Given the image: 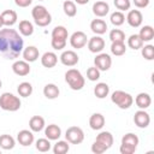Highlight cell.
<instances>
[{
    "label": "cell",
    "mask_w": 154,
    "mask_h": 154,
    "mask_svg": "<svg viewBox=\"0 0 154 154\" xmlns=\"http://www.w3.org/2000/svg\"><path fill=\"white\" fill-rule=\"evenodd\" d=\"M23 48L24 41L17 30L10 26L0 29V54L4 58L13 60L19 57Z\"/></svg>",
    "instance_id": "cell-1"
},
{
    "label": "cell",
    "mask_w": 154,
    "mask_h": 154,
    "mask_svg": "<svg viewBox=\"0 0 154 154\" xmlns=\"http://www.w3.org/2000/svg\"><path fill=\"white\" fill-rule=\"evenodd\" d=\"M31 16H32V19H34L35 24L41 26V28H45V26L49 25L51 22H52V16L43 5H36L31 10Z\"/></svg>",
    "instance_id": "cell-2"
},
{
    "label": "cell",
    "mask_w": 154,
    "mask_h": 154,
    "mask_svg": "<svg viewBox=\"0 0 154 154\" xmlns=\"http://www.w3.org/2000/svg\"><path fill=\"white\" fill-rule=\"evenodd\" d=\"M20 99L12 93H2L0 95V108L7 112H16L20 108Z\"/></svg>",
    "instance_id": "cell-3"
},
{
    "label": "cell",
    "mask_w": 154,
    "mask_h": 154,
    "mask_svg": "<svg viewBox=\"0 0 154 154\" xmlns=\"http://www.w3.org/2000/svg\"><path fill=\"white\" fill-rule=\"evenodd\" d=\"M65 82L72 90H81L85 84L83 75L77 69H70L65 72Z\"/></svg>",
    "instance_id": "cell-4"
},
{
    "label": "cell",
    "mask_w": 154,
    "mask_h": 154,
    "mask_svg": "<svg viewBox=\"0 0 154 154\" xmlns=\"http://www.w3.org/2000/svg\"><path fill=\"white\" fill-rule=\"evenodd\" d=\"M111 101L118 106L119 108L122 109H128L132 106L134 103V97L126 93V91H123V90H116L112 93L111 95Z\"/></svg>",
    "instance_id": "cell-5"
},
{
    "label": "cell",
    "mask_w": 154,
    "mask_h": 154,
    "mask_svg": "<svg viewBox=\"0 0 154 154\" xmlns=\"http://www.w3.org/2000/svg\"><path fill=\"white\" fill-rule=\"evenodd\" d=\"M138 142H140V140H138L137 135H135L132 132L125 134L122 138V144H120L119 152L122 154H134L137 149Z\"/></svg>",
    "instance_id": "cell-6"
},
{
    "label": "cell",
    "mask_w": 154,
    "mask_h": 154,
    "mask_svg": "<svg viewBox=\"0 0 154 154\" xmlns=\"http://www.w3.org/2000/svg\"><path fill=\"white\" fill-rule=\"evenodd\" d=\"M65 138L71 144H81L84 141V132L78 126H70L65 132Z\"/></svg>",
    "instance_id": "cell-7"
},
{
    "label": "cell",
    "mask_w": 154,
    "mask_h": 154,
    "mask_svg": "<svg viewBox=\"0 0 154 154\" xmlns=\"http://www.w3.org/2000/svg\"><path fill=\"white\" fill-rule=\"evenodd\" d=\"M94 66L100 71H107L112 66V58L107 53H97L94 59Z\"/></svg>",
    "instance_id": "cell-8"
},
{
    "label": "cell",
    "mask_w": 154,
    "mask_h": 154,
    "mask_svg": "<svg viewBox=\"0 0 154 154\" xmlns=\"http://www.w3.org/2000/svg\"><path fill=\"white\" fill-rule=\"evenodd\" d=\"M87 42H88V37L87 34L83 31H75L70 36V45L72 48L81 49L87 45Z\"/></svg>",
    "instance_id": "cell-9"
},
{
    "label": "cell",
    "mask_w": 154,
    "mask_h": 154,
    "mask_svg": "<svg viewBox=\"0 0 154 154\" xmlns=\"http://www.w3.org/2000/svg\"><path fill=\"white\" fill-rule=\"evenodd\" d=\"M87 46H88V49L91 52V53H101L105 48V40L100 36V35H96V36H93L88 40L87 42Z\"/></svg>",
    "instance_id": "cell-10"
},
{
    "label": "cell",
    "mask_w": 154,
    "mask_h": 154,
    "mask_svg": "<svg viewBox=\"0 0 154 154\" xmlns=\"http://www.w3.org/2000/svg\"><path fill=\"white\" fill-rule=\"evenodd\" d=\"M134 123L140 129H146L150 124V116L144 109H138L134 116Z\"/></svg>",
    "instance_id": "cell-11"
},
{
    "label": "cell",
    "mask_w": 154,
    "mask_h": 154,
    "mask_svg": "<svg viewBox=\"0 0 154 154\" xmlns=\"http://www.w3.org/2000/svg\"><path fill=\"white\" fill-rule=\"evenodd\" d=\"M78 60H79V58H78L77 53L75 51H71V49L64 51L61 53V55H60L61 64L65 65V66H69V67H72V66L77 65L78 64Z\"/></svg>",
    "instance_id": "cell-12"
},
{
    "label": "cell",
    "mask_w": 154,
    "mask_h": 154,
    "mask_svg": "<svg viewBox=\"0 0 154 154\" xmlns=\"http://www.w3.org/2000/svg\"><path fill=\"white\" fill-rule=\"evenodd\" d=\"M30 65L28 61H25L24 59L23 60H16L13 64H12V71L17 75V76H20V77H24L26 75L30 73Z\"/></svg>",
    "instance_id": "cell-13"
},
{
    "label": "cell",
    "mask_w": 154,
    "mask_h": 154,
    "mask_svg": "<svg viewBox=\"0 0 154 154\" xmlns=\"http://www.w3.org/2000/svg\"><path fill=\"white\" fill-rule=\"evenodd\" d=\"M125 19L130 26L138 28V26H141V24L143 22V16H142L141 11H138V10H130Z\"/></svg>",
    "instance_id": "cell-14"
},
{
    "label": "cell",
    "mask_w": 154,
    "mask_h": 154,
    "mask_svg": "<svg viewBox=\"0 0 154 154\" xmlns=\"http://www.w3.org/2000/svg\"><path fill=\"white\" fill-rule=\"evenodd\" d=\"M17 141L23 147H29L34 143V134L31 130H20L17 134Z\"/></svg>",
    "instance_id": "cell-15"
},
{
    "label": "cell",
    "mask_w": 154,
    "mask_h": 154,
    "mask_svg": "<svg viewBox=\"0 0 154 154\" xmlns=\"http://www.w3.org/2000/svg\"><path fill=\"white\" fill-rule=\"evenodd\" d=\"M22 54H23V59L28 63H34L40 57V52L35 46H28L26 48H23Z\"/></svg>",
    "instance_id": "cell-16"
},
{
    "label": "cell",
    "mask_w": 154,
    "mask_h": 154,
    "mask_svg": "<svg viewBox=\"0 0 154 154\" xmlns=\"http://www.w3.org/2000/svg\"><path fill=\"white\" fill-rule=\"evenodd\" d=\"M108 12H109V5L106 1H96V2H94V5H93V13L96 17L102 18V17L107 16Z\"/></svg>",
    "instance_id": "cell-17"
},
{
    "label": "cell",
    "mask_w": 154,
    "mask_h": 154,
    "mask_svg": "<svg viewBox=\"0 0 154 154\" xmlns=\"http://www.w3.org/2000/svg\"><path fill=\"white\" fill-rule=\"evenodd\" d=\"M1 18H2V23L5 26H12L17 23V12L13 10H5L1 12Z\"/></svg>",
    "instance_id": "cell-18"
},
{
    "label": "cell",
    "mask_w": 154,
    "mask_h": 154,
    "mask_svg": "<svg viewBox=\"0 0 154 154\" xmlns=\"http://www.w3.org/2000/svg\"><path fill=\"white\" fill-rule=\"evenodd\" d=\"M57 63H58V57L54 52H46L41 57V64H42V66H45L47 69L54 67L57 65Z\"/></svg>",
    "instance_id": "cell-19"
},
{
    "label": "cell",
    "mask_w": 154,
    "mask_h": 154,
    "mask_svg": "<svg viewBox=\"0 0 154 154\" xmlns=\"http://www.w3.org/2000/svg\"><path fill=\"white\" fill-rule=\"evenodd\" d=\"M45 135L49 141H57L61 136V129L57 124H49L45 129Z\"/></svg>",
    "instance_id": "cell-20"
},
{
    "label": "cell",
    "mask_w": 154,
    "mask_h": 154,
    "mask_svg": "<svg viewBox=\"0 0 154 154\" xmlns=\"http://www.w3.org/2000/svg\"><path fill=\"white\" fill-rule=\"evenodd\" d=\"M105 117L101 113H93L89 118V126L93 130H101L105 126Z\"/></svg>",
    "instance_id": "cell-21"
},
{
    "label": "cell",
    "mask_w": 154,
    "mask_h": 154,
    "mask_svg": "<svg viewBox=\"0 0 154 154\" xmlns=\"http://www.w3.org/2000/svg\"><path fill=\"white\" fill-rule=\"evenodd\" d=\"M135 103L140 109H147L152 103V97L148 93H140L135 97Z\"/></svg>",
    "instance_id": "cell-22"
},
{
    "label": "cell",
    "mask_w": 154,
    "mask_h": 154,
    "mask_svg": "<svg viewBox=\"0 0 154 154\" xmlns=\"http://www.w3.org/2000/svg\"><path fill=\"white\" fill-rule=\"evenodd\" d=\"M45 119L41 116H32L29 120V128L32 132H40L45 129Z\"/></svg>",
    "instance_id": "cell-23"
},
{
    "label": "cell",
    "mask_w": 154,
    "mask_h": 154,
    "mask_svg": "<svg viewBox=\"0 0 154 154\" xmlns=\"http://www.w3.org/2000/svg\"><path fill=\"white\" fill-rule=\"evenodd\" d=\"M90 29L96 35H102L107 31V23L103 19H93L90 23Z\"/></svg>",
    "instance_id": "cell-24"
},
{
    "label": "cell",
    "mask_w": 154,
    "mask_h": 154,
    "mask_svg": "<svg viewBox=\"0 0 154 154\" xmlns=\"http://www.w3.org/2000/svg\"><path fill=\"white\" fill-rule=\"evenodd\" d=\"M59 94H60V90H59L58 85H55L54 83H48V84H46L45 88H43V95H45L47 99H49V100L57 99V97L59 96Z\"/></svg>",
    "instance_id": "cell-25"
},
{
    "label": "cell",
    "mask_w": 154,
    "mask_h": 154,
    "mask_svg": "<svg viewBox=\"0 0 154 154\" xmlns=\"http://www.w3.org/2000/svg\"><path fill=\"white\" fill-rule=\"evenodd\" d=\"M18 30H19V34L23 35V36H31L34 34V25H32L31 22H29L26 19H23V20L19 22Z\"/></svg>",
    "instance_id": "cell-26"
},
{
    "label": "cell",
    "mask_w": 154,
    "mask_h": 154,
    "mask_svg": "<svg viewBox=\"0 0 154 154\" xmlns=\"http://www.w3.org/2000/svg\"><path fill=\"white\" fill-rule=\"evenodd\" d=\"M109 94V87L107 83L100 82L94 87V95L97 99H105L106 96H108Z\"/></svg>",
    "instance_id": "cell-27"
},
{
    "label": "cell",
    "mask_w": 154,
    "mask_h": 154,
    "mask_svg": "<svg viewBox=\"0 0 154 154\" xmlns=\"http://www.w3.org/2000/svg\"><path fill=\"white\" fill-rule=\"evenodd\" d=\"M14 144H16V141L11 135L4 134V135L0 136V148L1 149H5V150L13 149Z\"/></svg>",
    "instance_id": "cell-28"
},
{
    "label": "cell",
    "mask_w": 154,
    "mask_h": 154,
    "mask_svg": "<svg viewBox=\"0 0 154 154\" xmlns=\"http://www.w3.org/2000/svg\"><path fill=\"white\" fill-rule=\"evenodd\" d=\"M138 36H140V38L143 41V43L152 41L153 37H154V29H153V26H150V25H144V26H142L141 30H140Z\"/></svg>",
    "instance_id": "cell-29"
},
{
    "label": "cell",
    "mask_w": 154,
    "mask_h": 154,
    "mask_svg": "<svg viewBox=\"0 0 154 154\" xmlns=\"http://www.w3.org/2000/svg\"><path fill=\"white\" fill-rule=\"evenodd\" d=\"M96 141H99V142H101L102 144H105L108 149L112 147V144H113V135L109 132V131H101L97 136H96V138H95Z\"/></svg>",
    "instance_id": "cell-30"
},
{
    "label": "cell",
    "mask_w": 154,
    "mask_h": 154,
    "mask_svg": "<svg viewBox=\"0 0 154 154\" xmlns=\"http://www.w3.org/2000/svg\"><path fill=\"white\" fill-rule=\"evenodd\" d=\"M69 37V32L67 29L63 25H58L52 30V38H57V40H64L67 41Z\"/></svg>",
    "instance_id": "cell-31"
},
{
    "label": "cell",
    "mask_w": 154,
    "mask_h": 154,
    "mask_svg": "<svg viewBox=\"0 0 154 154\" xmlns=\"http://www.w3.org/2000/svg\"><path fill=\"white\" fill-rule=\"evenodd\" d=\"M128 46H129V48H131L134 51H137V49H141L142 48L143 41L140 38L138 34H132L128 38Z\"/></svg>",
    "instance_id": "cell-32"
},
{
    "label": "cell",
    "mask_w": 154,
    "mask_h": 154,
    "mask_svg": "<svg viewBox=\"0 0 154 154\" xmlns=\"http://www.w3.org/2000/svg\"><path fill=\"white\" fill-rule=\"evenodd\" d=\"M63 10H64V13L67 17H75L76 13H77L76 4L73 1H71V0H65L63 2Z\"/></svg>",
    "instance_id": "cell-33"
},
{
    "label": "cell",
    "mask_w": 154,
    "mask_h": 154,
    "mask_svg": "<svg viewBox=\"0 0 154 154\" xmlns=\"http://www.w3.org/2000/svg\"><path fill=\"white\" fill-rule=\"evenodd\" d=\"M111 52L116 57H120V55L125 54V52H126L125 42H119V41L112 42V45H111Z\"/></svg>",
    "instance_id": "cell-34"
},
{
    "label": "cell",
    "mask_w": 154,
    "mask_h": 154,
    "mask_svg": "<svg viewBox=\"0 0 154 154\" xmlns=\"http://www.w3.org/2000/svg\"><path fill=\"white\" fill-rule=\"evenodd\" d=\"M17 91L19 94V96L22 97H28L32 94V85L29 83V82H22L18 88H17Z\"/></svg>",
    "instance_id": "cell-35"
},
{
    "label": "cell",
    "mask_w": 154,
    "mask_h": 154,
    "mask_svg": "<svg viewBox=\"0 0 154 154\" xmlns=\"http://www.w3.org/2000/svg\"><path fill=\"white\" fill-rule=\"evenodd\" d=\"M35 147L38 152H42V153H46V152H49L51 148H52V144H51V141L46 137V138H38L35 143Z\"/></svg>",
    "instance_id": "cell-36"
},
{
    "label": "cell",
    "mask_w": 154,
    "mask_h": 154,
    "mask_svg": "<svg viewBox=\"0 0 154 154\" xmlns=\"http://www.w3.org/2000/svg\"><path fill=\"white\" fill-rule=\"evenodd\" d=\"M109 20H111V23H112L114 26H120V25H123L124 22H125V16H124V13H123L122 11H116V12H113V13L111 14Z\"/></svg>",
    "instance_id": "cell-37"
},
{
    "label": "cell",
    "mask_w": 154,
    "mask_h": 154,
    "mask_svg": "<svg viewBox=\"0 0 154 154\" xmlns=\"http://www.w3.org/2000/svg\"><path fill=\"white\" fill-rule=\"evenodd\" d=\"M70 150V146L67 141H58L53 147L54 154H65Z\"/></svg>",
    "instance_id": "cell-38"
},
{
    "label": "cell",
    "mask_w": 154,
    "mask_h": 154,
    "mask_svg": "<svg viewBox=\"0 0 154 154\" xmlns=\"http://www.w3.org/2000/svg\"><path fill=\"white\" fill-rule=\"evenodd\" d=\"M109 40L112 42H125V32L120 29H112L109 31Z\"/></svg>",
    "instance_id": "cell-39"
},
{
    "label": "cell",
    "mask_w": 154,
    "mask_h": 154,
    "mask_svg": "<svg viewBox=\"0 0 154 154\" xmlns=\"http://www.w3.org/2000/svg\"><path fill=\"white\" fill-rule=\"evenodd\" d=\"M141 54L146 60H153L154 59V46L153 45H147L142 46L141 48Z\"/></svg>",
    "instance_id": "cell-40"
},
{
    "label": "cell",
    "mask_w": 154,
    "mask_h": 154,
    "mask_svg": "<svg viewBox=\"0 0 154 154\" xmlns=\"http://www.w3.org/2000/svg\"><path fill=\"white\" fill-rule=\"evenodd\" d=\"M100 70L97 69V67H95V66H91V67H89L88 70H87V78L89 79V81H91V82H95V81H97L99 78H100Z\"/></svg>",
    "instance_id": "cell-41"
},
{
    "label": "cell",
    "mask_w": 154,
    "mask_h": 154,
    "mask_svg": "<svg viewBox=\"0 0 154 154\" xmlns=\"http://www.w3.org/2000/svg\"><path fill=\"white\" fill-rule=\"evenodd\" d=\"M113 4L122 12L130 10V6H131V1L130 0H113Z\"/></svg>",
    "instance_id": "cell-42"
},
{
    "label": "cell",
    "mask_w": 154,
    "mask_h": 154,
    "mask_svg": "<svg viewBox=\"0 0 154 154\" xmlns=\"http://www.w3.org/2000/svg\"><path fill=\"white\" fill-rule=\"evenodd\" d=\"M106 150H108V148L105 146V144H102L101 142H99V141H94V143L91 144V152L93 153H95V154H102V153H105Z\"/></svg>",
    "instance_id": "cell-43"
},
{
    "label": "cell",
    "mask_w": 154,
    "mask_h": 154,
    "mask_svg": "<svg viewBox=\"0 0 154 154\" xmlns=\"http://www.w3.org/2000/svg\"><path fill=\"white\" fill-rule=\"evenodd\" d=\"M51 45H52L53 49H55V51H61V49L65 48V46H66V41H64V40H57V38H52V40H51Z\"/></svg>",
    "instance_id": "cell-44"
},
{
    "label": "cell",
    "mask_w": 154,
    "mask_h": 154,
    "mask_svg": "<svg viewBox=\"0 0 154 154\" xmlns=\"http://www.w3.org/2000/svg\"><path fill=\"white\" fill-rule=\"evenodd\" d=\"M149 1H150V0H132L134 5H135L136 7H138V8H144V7H147V6L149 5Z\"/></svg>",
    "instance_id": "cell-45"
},
{
    "label": "cell",
    "mask_w": 154,
    "mask_h": 154,
    "mask_svg": "<svg viewBox=\"0 0 154 154\" xmlns=\"http://www.w3.org/2000/svg\"><path fill=\"white\" fill-rule=\"evenodd\" d=\"M32 0H14V4L19 7H28L29 5H31Z\"/></svg>",
    "instance_id": "cell-46"
},
{
    "label": "cell",
    "mask_w": 154,
    "mask_h": 154,
    "mask_svg": "<svg viewBox=\"0 0 154 154\" xmlns=\"http://www.w3.org/2000/svg\"><path fill=\"white\" fill-rule=\"evenodd\" d=\"M88 2L89 0H75V4H78V5H85Z\"/></svg>",
    "instance_id": "cell-47"
},
{
    "label": "cell",
    "mask_w": 154,
    "mask_h": 154,
    "mask_svg": "<svg viewBox=\"0 0 154 154\" xmlns=\"http://www.w3.org/2000/svg\"><path fill=\"white\" fill-rule=\"evenodd\" d=\"M4 26V23H2V18H1V16H0V29Z\"/></svg>",
    "instance_id": "cell-48"
},
{
    "label": "cell",
    "mask_w": 154,
    "mask_h": 154,
    "mask_svg": "<svg viewBox=\"0 0 154 154\" xmlns=\"http://www.w3.org/2000/svg\"><path fill=\"white\" fill-rule=\"evenodd\" d=\"M1 85H2V82H1V79H0V88H1Z\"/></svg>",
    "instance_id": "cell-49"
},
{
    "label": "cell",
    "mask_w": 154,
    "mask_h": 154,
    "mask_svg": "<svg viewBox=\"0 0 154 154\" xmlns=\"http://www.w3.org/2000/svg\"><path fill=\"white\" fill-rule=\"evenodd\" d=\"M0 154H1V149H0Z\"/></svg>",
    "instance_id": "cell-50"
},
{
    "label": "cell",
    "mask_w": 154,
    "mask_h": 154,
    "mask_svg": "<svg viewBox=\"0 0 154 154\" xmlns=\"http://www.w3.org/2000/svg\"><path fill=\"white\" fill-rule=\"evenodd\" d=\"M38 1H43V0H38Z\"/></svg>",
    "instance_id": "cell-51"
}]
</instances>
